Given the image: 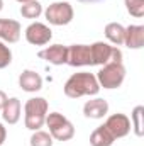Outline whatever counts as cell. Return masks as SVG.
<instances>
[{
  "label": "cell",
  "mask_w": 144,
  "mask_h": 146,
  "mask_svg": "<svg viewBox=\"0 0 144 146\" xmlns=\"http://www.w3.org/2000/svg\"><path fill=\"white\" fill-rule=\"evenodd\" d=\"M100 92V85L93 73H73L65 83V95L70 99H78L83 95H97Z\"/></svg>",
  "instance_id": "6da1fadb"
},
{
  "label": "cell",
  "mask_w": 144,
  "mask_h": 146,
  "mask_svg": "<svg viewBox=\"0 0 144 146\" xmlns=\"http://www.w3.org/2000/svg\"><path fill=\"white\" fill-rule=\"evenodd\" d=\"M26 127L31 131H37L39 127H42V124L46 122V115H48V100L42 97H34L29 99L26 102Z\"/></svg>",
  "instance_id": "7a4b0ae2"
},
{
  "label": "cell",
  "mask_w": 144,
  "mask_h": 146,
  "mask_svg": "<svg viewBox=\"0 0 144 146\" xmlns=\"http://www.w3.org/2000/svg\"><path fill=\"white\" fill-rule=\"evenodd\" d=\"M46 124L49 127L51 138L58 141H70L75 136V127L73 124L59 112H51L46 115Z\"/></svg>",
  "instance_id": "3957f363"
},
{
  "label": "cell",
  "mask_w": 144,
  "mask_h": 146,
  "mask_svg": "<svg viewBox=\"0 0 144 146\" xmlns=\"http://www.w3.org/2000/svg\"><path fill=\"white\" fill-rule=\"evenodd\" d=\"M126 78V68L122 63H114L110 61L102 66V70L97 73V82L104 88H117L122 85Z\"/></svg>",
  "instance_id": "277c9868"
},
{
  "label": "cell",
  "mask_w": 144,
  "mask_h": 146,
  "mask_svg": "<svg viewBox=\"0 0 144 146\" xmlns=\"http://www.w3.org/2000/svg\"><path fill=\"white\" fill-rule=\"evenodd\" d=\"M44 15L53 26H66L73 21V7L68 2H54L46 9Z\"/></svg>",
  "instance_id": "5b68a950"
},
{
  "label": "cell",
  "mask_w": 144,
  "mask_h": 146,
  "mask_svg": "<svg viewBox=\"0 0 144 146\" xmlns=\"http://www.w3.org/2000/svg\"><path fill=\"white\" fill-rule=\"evenodd\" d=\"M105 127L108 129V133L117 139V138H124V136H127L129 133H131V119L126 115V114H114V115H110L107 121H105V124H104Z\"/></svg>",
  "instance_id": "8992f818"
},
{
  "label": "cell",
  "mask_w": 144,
  "mask_h": 146,
  "mask_svg": "<svg viewBox=\"0 0 144 146\" xmlns=\"http://www.w3.org/2000/svg\"><path fill=\"white\" fill-rule=\"evenodd\" d=\"M66 63L70 66H92L90 46H87V44H73V46H70Z\"/></svg>",
  "instance_id": "52a82bcc"
},
{
  "label": "cell",
  "mask_w": 144,
  "mask_h": 146,
  "mask_svg": "<svg viewBox=\"0 0 144 146\" xmlns=\"http://www.w3.org/2000/svg\"><path fill=\"white\" fill-rule=\"evenodd\" d=\"M51 37H53V31L46 24H41V22H32L26 29V39H27V42H31L34 46L48 44L51 41Z\"/></svg>",
  "instance_id": "ba28073f"
},
{
  "label": "cell",
  "mask_w": 144,
  "mask_h": 146,
  "mask_svg": "<svg viewBox=\"0 0 144 146\" xmlns=\"http://www.w3.org/2000/svg\"><path fill=\"white\" fill-rule=\"evenodd\" d=\"M37 56L42 58V60H46V61L51 63V65L59 66V65H65V63H66V58H68V48L63 46V44H53V46H49V48L39 51Z\"/></svg>",
  "instance_id": "9c48e42d"
},
{
  "label": "cell",
  "mask_w": 144,
  "mask_h": 146,
  "mask_svg": "<svg viewBox=\"0 0 144 146\" xmlns=\"http://www.w3.org/2000/svg\"><path fill=\"white\" fill-rule=\"evenodd\" d=\"M112 49L114 46H110L107 42H93L90 46V54H92V66H104L110 63V58H112Z\"/></svg>",
  "instance_id": "30bf717a"
},
{
  "label": "cell",
  "mask_w": 144,
  "mask_h": 146,
  "mask_svg": "<svg viewBox=\"0 0 144 146\" xmlns=\"http://www.w3.org/2000/svg\"><path fill=\"white\" fill-rule=\"evenodd\" d=\"M0 39L17 42L20 39V24L14 19H0Z\"/></svg>",
  "instance_id": "8fae6325"
},
{
  "label": "cell",
  "mask_w": 144,
  "mask_h": 146,
  "mask_svg": "<svg viewBox=\"0 0 144 146\" xmlns=\"http://www.w3.org/2000/svg\"><path fill=\"white\" fill-rule=\"evenodd\" d=\"M19 87L24 92H37L42 88V76L32 70H24L19 76Z\"/></svg>",
  "instance_id": "7c38bea8"
},
{
  "label": "cell",
  "mask_w": 144,
  "mask_h": 146,
  "mask_svg": "<svg viewBox=\"0 0 144 146\" xmlns=\"http://www.w3.org/2000/svg\"><path fill=\"white\" fill-rule=\"evenodd\" d=\"M107 112H108V104L104 99H93V100H88L83 106L85 117H90V119H102V117L107 115Z\"/></svg>",
  "instance_id": "4fadbf2b"
},
{
  "label": "cell",
  "mask_w": 144,
  "mask_h": 146,
  "mask_svg": "<svg viewBox=\"0 0 144 146\" xmlns=\"http://www.w3.org/2000/svg\"><path fill=\"white\" fill-rule=\"evenodd\" d=\"M124 44L131 49H141L144 46V26H129L126 27Z\"/></svg>",
  "instance_id": "5bb4252c"
},
{
  "label": "cell",
  "mask_w": 144,
  "mask_h": 146,
  "mask_svg": "<svg viewBox=\"0 0 144 146\" xmlns=\"http://www.w3.org/2000/svg\"><path fill=\"white\" fill-rule=\"evenodd\" d=\"M2 117L9 124H15L20 119V100L17 97L7 99L3 107H2Z\"/></svg>",
  "instance_id": "9a60e30c"
},
{
  "label": "cell",
  "mask_w": 144,
  "mask_h": 146,
  "mask_svg": "<svg viewBox=\"0 0 144 146\" xmlns=\"http://www.w3.org/2000/svg\"><path fill=\"white\" fill-rule=\"evenodd\" d=\"M114 141H115V138L108 133V129L105 126L97 127L90 136V145L92 146H112Z\"/></svg>",
  "instance_id": "2e32d148"
},
{
  "label": "cell",
  "mask_w": 144,
  "mask_h": 146,
  "mask_svg": "<svg viewBox=\"0 0 144 146\" xmlns=\"http://www.w3.org/2000/svg\"><path fill=\"white\" fill-rule=\"evenodd\" d=\"M105 37L114 44H124V37H126V27L120 26L119 22H110L105 26Z\"/></svg>",
  "instance_id": "e0dca14e"
},
{
  "label": "cell",
  "mask_w": 144,
  "mask_h": 146,
  "mask_svg": "<svg viewBox=\"0 0 144 146\" xmlns=\"http://www.w3.org/2000/svg\"><path fill=\"white\" fill-rule=\"evenodd\" d=\"M20 14H22V17H26V19H37V17L42 14V5H41L39 2H36V0H29V2L22 3Z\"/></svg>",
  "instance_id": "ac0fdd59"
},
{
  "label": "cell",
  "mask_w": 144,
  "mask_h": 146,
  "mask_svg": "<svg viewBox=\"0 0 144 146\" xmlns=\"http://www.w3.org/2000/svg\"><path fill=\"white\" fill-rule=\"evenodd\" d=\"M31 146H53V138L46 131H34L31 136Z\"/></svg>",
  "instance_id": "d6986e66"
},
{
  "label": "cell",
  "mask_w": 144,
  "mask_h": 146,
  "mask_svg": "<svg viewBox=\"0 0 144 146\" xmlns=\"http://www.w3.org/2000/svg\"><path fill=\"white\" fill-rule=\"evenodd\" d=\"M126 9L132 17H143L144 15V0H124Z\"/></svg>",
  "instance_id": "ffe728a7"
},
{
  "label": "cell",
  "mask_w": 144,
  "mask_h": 146,
  "mask_svg": "<svg viewBox=\"0 0 144 146\" xmlns=\"http://www.w3.org/2000/svg\"><path fill=\"white\" fill-rule=\"evenodd\" d=\"M143 112L144 107L143 106H137L134 112H132V121H134V131L137 136H143Z\"/></svg>",
  "instance_id": "44dd1931"
},
{
  "label": "cell",
  "mask_w": 144,
  "mask_h": 146,
  "mask_svg": "<svg viewBox=\"0 0 144 146\" xmlns=\"http://www.w3.org/2000/svg\"><path fill=\"white\" fill-rule=\"evenodd\" d=\"M10 63H12V53H10L9 46H5L0 41V70L2 68H7Z\"/></svg>",
  "instance_id": "7402d4cb"
},
{
  "label": "cell",
  "mask_w": 144,
  "mask_h": 146,
  "mask_svg": "<svg viewBox=\"0 0 144 146\" xmlns=\"http://www.w3.org/2000/svg\"><path fill=\"white\" fill-rule=\"evenodd\" d=\"M110 61H114V63H122V51H120L119 48H114V49H112V58H110Z\"/></svg>",
  "instance_id": "603a6c76"
},
{
  "label": "cell",
  "mask_w": 144,
  "mask_h": 146,
  "mask_svg": "<svg viewBox=\"0 0 144 146\" xmlns=\"http://www.w3.org/2000/svg\"><path fill=\"white\" fill-rule=\"evenodd\" d=\"M5 139H7V129H5L3 124L0 122V146L5 143Z\"/></svg>",
  "instance_id": "cb8c5ba5"
},
{
  "label": "cell",
  "mask_w": 144,
  "mask_h": 146,
  "mask_svg": "<svg viewBox=\"0 0 144 146\" xmlns=\"http://www.w3.org/2000/svg\"><path fill=\"white\" fill-rule=\"evenodd\" d=\"M5 100H7V95L0 90V112H2V107H3V104H5Z\"/></svg>",
  "instance_id": "d4e9b609"
},
{
  "label": "cell",
  "mask_w": 144,
  "mask_h": 146,
  "mask_svg": "<svg viewBox=\"0 0 144 146\" xmlns=\"http://www.w3.org/2000/svg\"><path fill=\"white\" fill-rule=\"evenodd\" d=\"M78 2H83V3H95V2H102V0H78Z\"/></svg>",
  "instance_id": "484cf974"
},
{
  "label": "cell",
  "mask_w": 144,
  "mask_h": 146,
  "mask_svg": "<svg viewBox=\"0 0 144 146\" xmlns=\"http://www.w3.org/2000/svg\"><path fill=\"white\" fill-rule=\"evenodd\" d=\"M2 9H3V2L0 0V10H2Z\"/></svg>",
  "instance_id": "4316f807"
},
{
  "label": "cell",
  "mask_w": 144,
  "mask_h": 146,
  "mask_svg": "<svg viewBox=\"0 0 144 146\" xmlns=\"http://www.w3.org/2000/svg\"><path fill=\"white\" fill-rule=\"evenodd\" d=\"M17 2H20V3H26V2H29V0H17Z\"/></svg>",
  "instance_id": "83f0119b"
}]
</instances>
